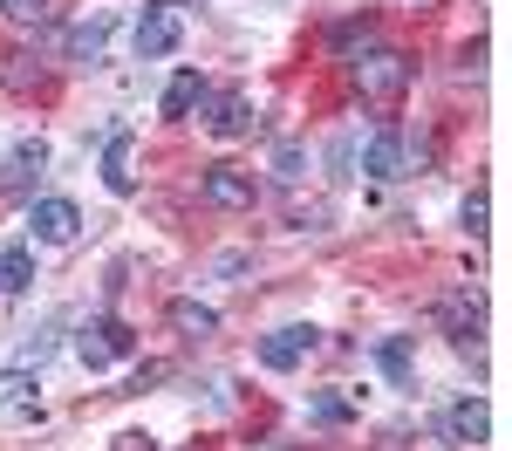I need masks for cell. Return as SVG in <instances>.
<instances>
[{
    "instance_id": "1",
    "label": "cell",
    "mask_w": 512,
    "mask_h": 451,
    "mask_svg": "<svg viewBox=\"0 0 512 451\" xmlns=\"http://www.w3.org/2000/svg\"><path fill=\"white\" fill-rule=\"evenodd\" d=\"M437 328L458 342V349H478V335H485V294H478L472 281H451L444 294H437Z\"/></svg>"
},
{
    "instance_id": "2",
    "label": "cell",
    "mask_w": 512,
    "mask_h": 451,
    "mask_svg": "<svg viewBox=\"0 0 512 451\" xmlns=\"http://www.w3.org/2000/svg\"><path fill=\"white\" fill-rule=\"evenodd\" d=\"M349 76H355V89L362 96H376V103H396L403 89H410V62L396 55V48H362L349 62Z\"/></svg>"
},
{
    "instance_id": "3",
    "label": "cell",
    "mask_w": 512,
    "mask_h": 451,
    "mask_svg": "<svg viewBox=\"0 0 512 451\" xmlns=\"http://www.w3.org/2000/svg\"><path fill=\"white\" fill-rule=\"evenodd\" d=\"M41 171H48V144H41V137H21V144L7 151V164H0V199H14V205H35Z\"/></svg>"
},
{
    "instance_id": "4",
    "label": "cell",
    "mask_w": 512,
    "mask_h": 451,
    "mask_svg": "<svg viewBox=\"0 0 512 451\" xmlns=\"http://www.w3.org/2000/svg\"><path fill=\"white\" fill-rule=\"evenodd\" d=\"M137 349V335L117 322V315H96V322L76 335V356H82V369H110V363H123Z\"/></svg>"
},
{
    "instance_id": "5",
    "label": "cell",
    "mask_w": 512,
    "mask_h": 451,
    "mask_svg": "<svg viewBox=\"0 0 512 451\" xmlns=\"http://www.w3.org/2000/svg\"><path fill=\"white\" fill-rule=\"evenodd\" d=\"M198 192H205V205H219V212H246V205L260 199V185H253V171H239V164H205V178H198Z\"/></svg>"
},
{
    "instance_id": "6",
    "label": "cell",
    "mask_w": 512,
    "mask_h": 451,
    "mask_svg": "<svg viewBox=\"0 0 512 451\" xmlns=\"http://www.w3.org/2000/svg\"><path fill=\"white\" fill-rule=\"evenodd\" d=\"M28 226H35V246H69L82 233V212H76V199H35Z\"/></svg>"
},
{
    "instance_id": "7",
    "label": "cell",
    "mask_w": 512,
    "mask_h": 451,
    "mask_svg": "<svg viewBox=\"0 0 512 451\" xmlns=\"http://www.w3.org/2000/svg\"><path fill=\"white\" fill-rule=\"evenodd\" d=\"M362 171H369L376 185H390V178L410 171V144H403V130H396V123H383V130L362 144Z\"/></svg>"
},
{
    "instance_id": "8",
    "label": "cell",
    "mask_w": 512,
    "mask_h": 451,
    "mask_svg": "<svg viewBox=\"0 0 512 451\" xmlns=\"http://www.w3.org/2000/svg\"><path fill=\"white\" fill-rule=\"evenodd\" d=\"M315 349H321V328H301V322L260 335V363H267V369H301Z\"/></svg>"
},
{
    "instance_id": "9",
    "label": "cell",
    "mask_w": 512,
    "mask_h": 451,
    "mask_svg": "<svg viewBox=\"0 0 512 451\" xmlns=\"http://www.w3.org/2000/svg\"><path fill=\"white\" fill-rule=\"evenodd\" d=\"M117 28H123V14H117V7H96V14H82L76 28L62 35V48H69L76 62H96V55L110 48V35H117Z\"/></svg>"
},
{
    "instance_id": "10",
    "label": "cell",
    "mask_w": 512,
    "mask_h": 451,
    "mask_svg": "<svg viewBox=\"0 0 512 451\" xmlns=\"http://www.w3.org/2000/svg\"><path fill=\"white\" fill-rule=\"evenodd\" d=\"M130 41H137V55H144V62H158V55H171V48L185 41V21H178L171 7H151V14L130 28Z\"/></svg>"
},
{
    "instance_id": "11",
    "label": "cell",
    "mask_w": 512,
    "mask_h": 451,
    "mask_svg": "<svg viewBox=\"0 0 512 451\" xmlns=\"http://www.w3.org/2000/svg\"><path fill=\"white\" fill-rule=\"evenodd\" d=\"M103 185H110L117 199L137 192V137H130V130H110V137H103Z\"/></svg>"
},
{
    "instance_id": "12",
    "label": "cell",
    "mask_w": 512,
    "mask_h": 451,
    "mask_svg": "<svg viewBox=\"0 0 512 451\" xmlns=\"http://www.w3.org/2000/svg\"><path fill=\"white\" fill-rule=\"evenodd\" d=\"M205 130H212V137H226V144H233V137H246V130H253V103H246L239 89L205 96Z\"/></svg>"
},
{
    "instance_id": "13",
    "label": "cell",
    "mask_w": 512,
    "mask_h": 451,
    "mask_svg": "<svg viewBox=\"0 0 512 451\" xmlns=\"http://www.w3.org/2000/svg\"><path fill=\"white\" fill-rule=\"evenodd\" d=\"M485 431H492V417H485V397H458V404L444 410V445L472 451V445H485Z\"/></svg>"
},
{
    "instance_id": "14",
    "label": "cell",
    "mask_w": 512,
    "mask_h": 451,
    "mask_svg": "<svg viewBox=\"0 0 512 451\" xmlns=\"http://www.w3.org/2000/svg\"><path fill=\"white\" fill-rule=\"evenodd\" d=\"M369 363L383 369L396 390H410V383H417V342H410V335H383V342L369 349Z\"/></svg>"
},
{
    "instance_id": "15",
    "label": "cell",
    "mask_w": 512,
    "mask_h": 451,
    "mask_svg": "<svg viewBox=\"0 0 512 451\" xmlns=\"http://www.w3.org/2000/svg\"><path fill=\"white\" fill-rule=\"evenodd\" d=\"M28 287H35V246H0V294H7V301H21V294H28Z\"/></svg>"
},
{
    "instance_id": "16",
    "label": "cell",
    "mask_w": 512,
    "mask_h": 451,
    "mask_svg": "<svg viewBox=\"0 0 512 451\" xmlns=\"http://www.w3.org/2000/svg\"><path fill=\"white\" fill-rule=\"evenodd\" d=\"M0 410H14L21 424H41V404H35V376H28V369H0Z\"/></svg>"
},
{
    "instance_id": "17",
    "label": "cell",
    "mask_w": 512,
    "mask_h": 451,
    "mask_svg": "<svg viewBox=\"0 0 512 451\" xmlns=\"http://www.w3.org/2000/svg\"><path fill=\"white\" fill-rule=\"evenodd\" d=\"M171 328H178L185 342H205V335H219V315H212L205 301H171Z\"/></svg>"
},
{
    "instance_id": "18",
    "label": "cell",
    "mask_w": 512,
    "mask_h": 451,
    "mask_svg": "<svg viewBox=\"0 0 512 451\" xmlns=\"http://www.w3.org/2000/svg\"><path fill=\"white\" fill-rule=\"evenodd\" d=\"M198 103H205V82H198V69H178V76H171V89H164V117H192Z\"/></svg>"
},
{
    "instance_id": "19",
    "label": "cell",
    "mask_w": 512,
    "mask_h": 451,
    "mask_svg": "<svg viewBox=\"0 0 512 451\" xmlns=\"http://www.w3.org/2000/svg\"><path fill=\"white\" fill-rule=\"evenodd\" d=\"M308 417H315V424H349V417H355V397H342V390H321L315 404H308Z\"/></svg>"
},
{
    "instance_id": "20",
    "label": "cell",
    "mask_w": 512,
    "mask_h": 451,
    "mask_svg": "<svg viewBox=\"0 0 512 451\" xmlns=\"http://www.w3.org/2000/svg\"><path fill=\"white\" fill-rule=\"evenodd\" d=\"M55 335H62V328H55V322H48V328H35V335L21 342V363H14V369H41V363H48V356H55Z\"/></svg>"
},
{
    "instance_id": "21",
    "label": "cell",
    "mask_w": 512,
    "mask_h": 451,
    "mask_svg": "<svg viewBox=\"0 0 512 451\" xmlns=\"http://www.w3.org/2000/svg\"><path fill=\"white\" fill-rule=\"evenodd\" d=\"M328 41H335L342 55H349V48H355V55H362V48H376V28H369V21H342V28H335V35H328Z\"/></svg>"
},
{
    "instance_id": "22",
    "label": "cell",
    "mask_w": 512,
    "mask_h": 451,
    "mask_svg": "<svg viewBox=\"0 0 512 451\" xmlns=\"http://www.w3.org/2000/svg\"><path fill=\"white\" fill-rule=\"evenodd\" d=\"M0 14H7L14 28H41V21H48V0H0Z\"/></svg>"
},
{
    "instance_id": "23",
    "label": "cell",
    "mask_w": 512,
    "mask_h": 451,
    "mask_svg": "<svg viewBox=\"0 0 512 451\" xmlns=\"http://www.w3.org/2000/svg\"><path fill=\"white\" fill-rule=\"evenodd\" d=\"M301 171H308V151H301V144H274V178H287V185H294Z\"/></svg>"
},
{
    "instance_id": "24",
    "label": "cell",
    "mask_w": 512,
    "mask_h": 451,
    "mask_svg": "<svg viewBox=\"0 0 512 451\" xmlns=\"http://www.w3.org/2000/svg\"><path fill=\"white\" fill-rule=\"evenodd\" d=\"M458 219H465V233H485V192H465V205H458Z\"/></svg>"
},
{
    "instance_id": "25",
    "label": "cell",
    "mask_w": 512,
    "mask_h": 451,
    "mask_svg": "<svg viewBox=\"0 0 512 451\" xmlns=\"http://www.w3.org/2000/svg\"><path fill=\"white\" fill-rule=\"evenodd\" d=\"M335 219V205L328 199H315V205H294V226H328Z\"/></svg>"
},
{
    "instance_id": "26",
    "label": "cell",
    "mask_w": 512,
    "mask_h": 451,
    "mask_svg": "<svg viewBox=\"0 0 512 451\" xmlns=\"http://www.w3.org/2000/svg\"><path fill=\"white\" fill-rule=\"evenodd\" d=\"M117 451H158V438H144V431H123Z\"/></svg>"
}]
</instances>
